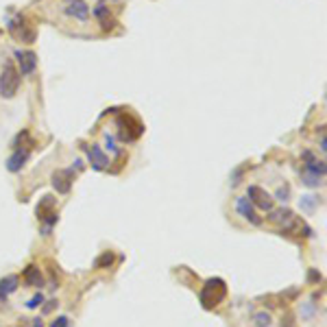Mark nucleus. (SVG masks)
<instances>
[{
    "label": "nucleus",
    "instance_id": "f257e3e1",
    "mask_svg": "<svg viewBox=\"0 0 327 327\" xmlns=\"http://www.w3.org/2000/svg\"><path fill=\"white\" fill-rule=\"evenodd\" d=\"M227 297V284L221 277H212L205 282L203 290H201V303H203L205 310H212Z\"/></svg>",
    "mask_w": 327,
    "mask_h": 327
},
{
    "label": "nucleus",
    "instance_id": "f03ea898",
    "mask_svg": "<svg viewBox=\"0 0 327 327\" xmlns=\"http://www.w3.org/2000/svg\"><path fill=\"white\" fill-rule=\"evenodd\" d=\"M20 90V72L13 65V61H7L0 72V96L2 98H13Z\"/></svg>",
    "mask_w": 327,
    "mask_h": 327
},
{
    "label": "nucleus",
    "instance_id": "7ed1b4c3",
    "mask_svg": "<svg viewBox=\"0 0 327 327\" xmlns=\"http://www.w3.org/2000/svg\"><path fill=\"white\" fill-rule=\"evenodd\" d=\"M118 138H120V142H133V140H138L142 133H144V127L135 120L133 116H129V114H124V116H118Z\"/></svg>",
    "mask_w": 327,
    "mask_h": 327
},
{
    "label": "nucleus",
    "instance_id": "20e7f679",
    "mask_svg": "<svg viewBox=\"0 0 327 327\" xmlns=\"http://www.w3.org/2000/svg\"><path fill=\"white\" fill-rule=\"evenodd\" d=\"M247 199L251 201V203L255 205V210H262V212H271V210H275L273 207V196L266 192V190H262L260 186H249V190H247Z\"/></svg>",
    "mask_w": 327,
    "mask_h": 327
},
{
    "label": "nucleus",
    "instance_id": "39448f33",
    "mask_svg": "<svg viewBox=\"0 0 327 327\" xmlns=\"http://www.w3.org/2000/svg\"><path fill=\"white\" fill-rule=\"evenodd\" d=\"M15 59H17V72H20V76L33 74L35 68H37V55L33 50H15Z\"/></svg>",
    "mask_w": 327,
    "mask_h": 327
},
{
    "label": "nucleus",
    "instance_id": "423d86ee",
    "mask_svg": "<svg viewBox=\"0 0 327 327\" xmlns=\"http://www.w3.org/2000/svg\"><path fill=\"white\" fill-rule=\"evenodd\" d=\"M236 210H238V214H240L242 218H245V221H249L251 225H262V223H264V221H262V216L258 214V210H255V205L247 199V196H238V199H236Z\"/></svg>",
    "mask_w": 327,
    "mask_h": 327
},
{
    "label": "nucleus",
    "instance_id": "0eeeda50",
    "mask_svg": "<svg viewBox=\"0 0 327 327\" xmlns=\"http://www.w3.org/2000/svg\"><path fill=\"white\" fill-rule=\"evenodd\" d=\"M52 188L57 190V194H68L74 181V168H65V170H57L52 172Z\"/></svg>",
    "mask_w": 327,
    "mask_h": 327
},
{
    "label": "nucleus",
    "instance_id": "6e6552de",
    "mask_svg": "<svg viewBox=\"0 0 327 327\" xmlns=\"http://www.w3.org/2000/svg\"><path fill=\"white\" fill-rule=\"evenodd\" d=\"M31 146H33V142L31 144H26L24 148L22 146L13 148V155L7 159V170L9 172H20L22 168H24V164L28 162V157H31Z\"/></svg>",
    "mask_w": 327,
    "mask_h": 327
},
{
    "label": "nucleus",
    "instance_id": "1a4fd4ad",
    "mask_svg": "<svg viewBox=\"0 0 327 327\" xmlns=\"http://www.w3.org/2000/svg\"><path fill=\"white\" fill-rule=\"evenodd\" d=\"M63 11L68 13L70 17H74V20L79 22H85L87 17H90V7H87L83 0H63Z\"/></svg>",
    "mask_w": 327,
    "mask_h": 327
},
{
    "label": "nucleus",
    "instance_id": "9d476101",
    "mask_svg": "<svg viewBox=\"0 0 327 327\" xmlns=\"http://www.w3.org/2000/svg\"><path fill=\"white\" fill-rule=\"evenodd\" d=\"M85 153H87V157H90V164H92L94 170H105L107 166H109V157L105 155L103 148H100L98 144L85 146Z\"/></svg>",
    "mask_w": 327,
    "mask_h": 327
},
{
    "label": "nucleus",
    "instance_id": "9b49d317",
    "mask_svg": "<svg viewBox=\"0 0 327 327\" xmlns=\"http://www.w3.org/2000/svg\"><path fill=\"white\" fill-rule=\"evenodd\" d=\"M9 31L15 35L17 39H22V41H35V31L33 28H26V24H24V17H15V20H11L9 22Z\"/></svg>",
    "mask_w": 327,
    "mask_h": 327
},
{
    "label": "nucleus",
    "instance_id": "f8f14e48",
    "mask_svg": "<svg viewBox=\"0 0 327 327\" xmlns=\"http://www.w3.org/2000/svg\"><path fill=\"white\" fill-rule=\"evenodd\" d=\"M301 157L306 159V166H303V170H306V172H312V175H319V177H325L327 166H325L323 159H317L310 151H303Z\"/></svg>",
    "mask_w": 327,
    "mask_h": 327
},
{
    "label": "nucleus",
    "instance_id": "ddd939ff",
    "mask_svg": "<svg viewBox=\"0 0 327 327\" xmlns=\"http://www.w3.org/2000/svg\"><path fill=\"white\" fill-rule=\"evenodd\" d=\"M24 284L26 286H31V288H41L44 286V277H41V273H39V269L35 264H31V266H26L24 269Z\"/></svg>",
    "mask_w": 327,
    "mask_h": 327
},
{
    "label": "nucleus",
    "instance_id": "4468645a",
    "mask_svg": "<svg viewBox=\"0 0 327 327\" xmlns=\"http://www.w3.org/2000/svg\"><path fill=\"white\" fill-rule=\"evenodd\" d=\"M17 284H20V279H17L15 275H7L4 279H0V301L7 299L11 293H15Z\"/></svg>",
    "mask_w": 327,
    "mask_h": 327
},
{
    "label": "nucleus",
    "instance_id": "2eb2a0df",
    "mask_svg": "<svg viewBox=\"0 0 327 327\" xmlns=\"http://www.w3.org/2000/svg\"><path fill=\"white\" fill-rule=\"evenodd\" d=\"M269 214H271L269 218H271L273 223H284V225H286V227H288V225H293V223H295V214L290 212L288 207H282V210H271Z\"/></svg>",
    "mask_w": 327,
    "mask_h": 327
},
{
    "label": "nucleus",
    "instance_id": "dca6fc26",
    "mask_svg": "<svg viewBox=\"0 0 327 327\" xmlns=\"http://www.w3.org/2000/svg\"><path fill=\"white\" fill-rule=\"evenodd\" d=\"M323 179H325V177L312 175V172H306V170L301 172V183H303V186H308V188H319V186H323Z\"/></svg>",
    "mask_w": 327,
    "mask_h": 327
},
{
    "label": "nucleus",
    "instance_id": "f3484780",
    "mask_svg": "<svg viewBox=\"0 0 327 327\" xmlns=\"http://www.w3.org/2000/svg\"><path fill=\"white\" fill-rule=\"evenodd\" d=\"M299 205H301V210H303V212L312 214L314 210H317V205H319V199H317V196H301Z\"/></svg>",
    "mask_w": 327,
    "mask_h": 327
},
{
    "label": "nucleus",
    "instance_id": "a211bd4d",
    "mask_svg": "<svg viewBox=\"0 0 327 327\" xmlns=\"http://www.w3.org/2000/svg\"><path fill=\"white\" fill-rule=\"evenodd\" d=\"M111 264H114V253H111V251H105L100 258H96V262H94L96 269H109Z\"/></svg>",
    "mask_w": 327,
    "mask_h": 327
},
{
    "label": "nucleus",
    "instance_id": "6ab92c4d",
    "mask_svg": "<svg viewBox=\"0 0 327 327\" xmlns=\"http://www.w3.org/2000/svg\"><path fill=\"white\" fill-rule=\"evenodd\" d=\"M275 199H277V201H282V203H288V201H290V186H288V183H284V186H279V188H277Z\"/></svg>",
    "mask_w": 327,
    "mask_h": 327
},
{
    "label": "nucleus",
    "instance_id": "aec40b11",
    "mask_svg": "<svg viewBox=\"0 0 327 327\" xmlns=\"http://www.w3.org/2000/svg\"><path fill=\"white\" fill-rule=\"evenodd\" d=\"M253 321H255V327H269L271 325V314L269 312H258L253 317Z\"/></svg>",
    "mask_w": 327,
    "mask_h": 327
},
{
    "label": "nucleus",
    "instance_id": "412c9836",
    "mask_svg": "<svg viewBox=\"0 0 327 327\" xmlns=\"http://www.w3.org/2000/svg\"><path fill=\"white\" fill-rule=\"evenodd\" d=\"M94 15H96L100 22L109 20V7H105L103 2H100V4H96V7H94Z\"/></svg>",
    "mask_w": 327,
    "mask_h": 327
},
{
    "label": "nucleus",
    "instance_id": "4be33fe9",
    "mask_svg": "<svg viewBox=\"0 0 327 327\" xmlns=\"http://www.w3.org/2000/svg\"><path fill=\"white\" fill-rule=\"evenodd\" d=\"M41 303H44V295H35V297H31V299H28V303H26V308L28 310H35V308H39Z\"/></svg>",
    "mask_w": 327,
    "mask_h": 327
},
{
    "label": "nucleus",
    "instance_id": "5701e85b",
    "mask_svg": "<svg viewBox=\"0 0 327 327\" xmlns=\"http://www.w3.org/2000/svg\"><path fill=\"white\" fill-rule=\"evenodd\" d=\"M50 327H70V319L68 317H57L50 323Z\"/></svg>",
    "mask_w": 327,
    "mask_h": 327
},
{
    "label": "nucleus",
    "instance_id": "b1692460",
    "mask_svg": "<svg viewBox=\"0 0 327 327\" xmlns=\"http://www.w3.org/2000/svg\"><path fill=\"white\" fill-rule=\"evenodd\" d=\"M107 148H109L111 153H120V148L116 146V140L111 138V135H107Z\"/></svg>",
    "mask_w": 327,
    "mask_h": 327
},
{
    "label": "nucleus",
    "instance_id": "393cba45",
    "mask_svg": "<svg viewBox=\"0 0 327 327\" xmlns=\"http://www.w3.org/2000/svg\"><path fill=\"white\" fill-rule=\"evenodd\" d=\"M55 306H57V301H48V306H44V312H50Z\"/></svg>",
    "mask_w": 327,
    "mask_h": 327
},
{
    "label": "nucleus",
    "instance_id": "a878e982",
    "mask_svg": "<svg viewBox=\"0 0 327 327\" xmlns=\"http://www.w3.org/2000/svg\"><path fill=\"white\" fill-rule=\"evenodd\" d=\"M282 327H295V325H293V319H284Z\"/></svg>",
    "mask_w": 327,
    "mask_h": 327
},
{
    "label": "nucleus",
    "instance_id": "bb28decb",
    "mask_svg": "<svg viewBox=\"0 0 327 327\" xmlns=\"http://www.w3.org/2000/svg\"><path fill=\"white\" fill-rule=\"evenodd\" d=\"M33 327H44V323H41V321L37 319V321H35V323H33Z\"/></svg>",
    "mask_w": 327,
    "mask_h": 327
}]
</instances>
